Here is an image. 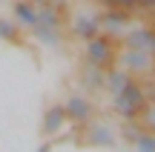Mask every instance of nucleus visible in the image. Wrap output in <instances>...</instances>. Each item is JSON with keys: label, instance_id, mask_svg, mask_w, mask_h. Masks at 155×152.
Listing matches in <instances>:
<instances>
[{"label": "nucleus", "instance_id": "1", "mask_svg": "<svg viewBox=\"0 0 155 152\" xmlns=\"http://www.w3.org/2000/svg\"><path fill=\"white\" fill-rule=\"evenodd\" d=\"M115 103H118V112H121V115L132 118V115H138L141 109L147 106V89H141L138 83L129 80V83L115 95Z\"/></svg>", "mask_w": 155, "mask_h": 152}, {"label": "nucleus", "instance_id": "2", "mask_svg": "<svg viewBox=\"0 0 155 152\" xmlns=\"http://www.w3.org/2000/svg\"><path fill=\"white\" fill-rule=\"evenodd\" d=\"M112 60H115V49H112L109 34H98V37L86 40V63L101 69H109Z\"/></svg>", "mask_w": 155, "mask_h": 152}, {"label": "nucleus", "instance_id": "3", "mask_svg": "<svg viewBox=\"0 0 155 152\" xmlns=\"http://www.w3.org/2000/svg\"><path fill=\"white\" fill-rule=\"evenodd\" d=\"M129 11L127 9H106V11H101L98 15V20H101V32H106L112 37V34H121L124 29H127V23H129Z\"/></svg>", "mask_w": 155, "mask_h": 152}, {"label": "nucleus", "instance_id": "4", "mask_svg": "<svg viewBox=\"0 0 155 152\" xmlns=\"http://www.w3.org/2000/svg\"><path fill=\"white\" fill-rule=\"evenodd\" d=\"M101 34V20H98V15H75V20H72V37L78 40H92V37H98Z\"/></svg>", "mask_w": 155, "mask_h": 152}, {"label": "nucleus", "instance_id": "5", "mask_svg": "<svg viewBox=\"0 0 155 152\" xmlns=\"http://www.w3.org/2000/svg\"><path fill=\"white\" fill-rule=\"evenodd\" d=\"M152 63H155V55H150V52H141V49L124 52V69L127 72H150Z\"/></svg>", "mask_w": 155, "mask_h": 152}, {"label": "nucleus", "instance_id": "6", "mask_svg": "<svg viewBox=\"0 0 155 152\" xmlns=\"http://www.w3.org/2000/svg\"><path fill=\"white\" fill-rule=\"evenodd\" d=\"M127 49H141L155 55V29H132L127 32Z\"/></svg>", "mask_w": 155, "mask_h": 152}, {"label": "nucleus", "instance_id": "7", "mask_svg": "<svg viewBox=\"0 0 155 152\" xmlns=\"http://www.w3.org/2000/svg\"><path fill=\"white\" fill-rule=\"evenodd\" d=\"M12 11H15V20L23 23V26H29V29L38 23V6L29 3V0H15V3H12Z\"/></svg>", "mask_w": 155, "mask_h": 152}, {"label": "nucleus", "instance_id": "8", "mask_svg": "<svg viewBox=\"0 0 155 152\" xmlns=\"http://www.w3.org/2000/svg\"><path fill=\"white\" fill-rule=\"evenodd\" d=\"M129 80H132V78H129V72H127V69H112V66H109V69H106V80H104V83H106V86H109V89L118 95V92H121L124 86L129 83Z\"/></svg>", "mask_w": 155, "mask_h": 152}, {"label": "nucleus", "instance_id": "9", "mask_svg": "<svg viewBox=\"0 0 155 152\" xmlns=\"http://www.w3.org/2000/svg\"><path fill=\"white\" fill-rule=\"evenodd\" d=\"M63 118H66V106H52L49 112H46V118H43V132L46 135L58 132L61 124H63Z\"/></svg>", "mask_w": 155, "mask_h": 152}, {"label": "nucleus", "instance_id": "10", "mask_svg": "<svg viewBox=\"0 0 155 152\" xmlns=\"http://www.w3.org/2000/svg\"><path fill=\"white\" fill-rule=\"evenodd\" d=\"M66 115L72 121H86L89 118V101H83V98H72V101L66 103Z\"/></svg>", "mask_w": 155, "mask_h": 152}, {"label": "nucleus", "instance_id": "11", "mask_svg": "<svg viewBox=\"0 0 155 152\" xmlns=\"http://www.w3.org/2000/svg\"><path fill=\"white\" fill-rule=\"evenodd\" d=\"M0 40H6V43H20V29H17L15 20L0 17Z\"/></svg>", "mask_w": 155, "mask_h": 152}, {"label": "nucleus", "instance_id": "12", "mask_svg": "<svg viewBox=\"0 0 155 152\" xmlns=\"http://www.w3.org/2000/svg\"><path fill=\"white\" fill-rule=\"evenodd\" d=\"M32 32L38 34V37L43 40L46 46H58V32H61V29H49V26H40V23H35Z\"/></svg>", "mask_w": 155, "mask_h": 152}, {"label": "nucleus", "instance_id": "13", "mask_svg": "<svg viewBox=\"0 0 155 152\" xmlns=\"http://www.w3.org/2000/svg\"><path fill=\"white\" fill-rule=\"evenodd\" d=\"M101 3H104L106 9H127V11L138 9V0H101Z\"/></svg>", "mask_w": 155, "mask_h": 152}, {"label": "nucleus", "instance_id": "14", "mask_svg": "<svg viewBox=\"0 0 155 152\" xmlns=\"http://www.w3.org/2000/svg\"><path fill=\"white\" fill-rule=\"evenodd\" d=\"M138 149H141V152H155V138L141 135V138H138Z\"/></svg>", "mask_w": 155, "mask_h": 152}, {"label": "nucleus", "instance_id": "15", "mask_svg": "<svg viewBox=\"0 0 155 152\" xmlns=\"http://www.w3.org/2000/svg\"><path fill=\"white\" fill-rule=\"evenodd\" d=\"M138 9H144V11H155V0H138Z\"/></svg>", "mask_w": 155, "mask_h": 152}, {"label": "nucleus", "instance_id": "16", "mask_svg": "<svg viewBox=\"0 0 155 152\" xmlns=\"http://www.w3.org/2000/svg\"><path fill=\"white\" fill-rule=\"evenodd\" d=\"M29 3H35V6H46L49 0H29Z\"/></svg>", "mask_w": 155, "mask_h": 152}, {"label": "nucleus", "instance_id": "17", "mask_svg": "<svg viewBox=\"0 0 155 152\" xmlns=\"http://www.w3.org/2000/svg\"><path fill=\"white\" fill-rule=\"evenodd\" d=\"M150 98H152V103H155V83L150 86Z\"/></svg>", "mask_w": 155, "mask_h": 152}, {"label": "nucleus", "instance_id": "18", "mask_svg": "<svg viewBox=\"0 0 155 152\" xmlns=\"http://www.w3.org/2000/svg\"><path fill=\"white\" fill-rule=\"evenodd\" d=\"M147 118H150V124H155V109H152V112H150V115H147Z\"/></svg>", "mask_w": 155, "mask_h": 152}, {"label": "nucleus", "instance_id": "19", "mask_svg": "<svg viewBox=\"0 0 155 152\" xmlns=\"http://www.w3.org/2000/svg\"><path fill=\"white\" fill-rule=\"evenodd\" d=\"M152 69H155V63H152Z\"/></svg>", "mask_w": 155, "mask_h": 152}]
</instances>
